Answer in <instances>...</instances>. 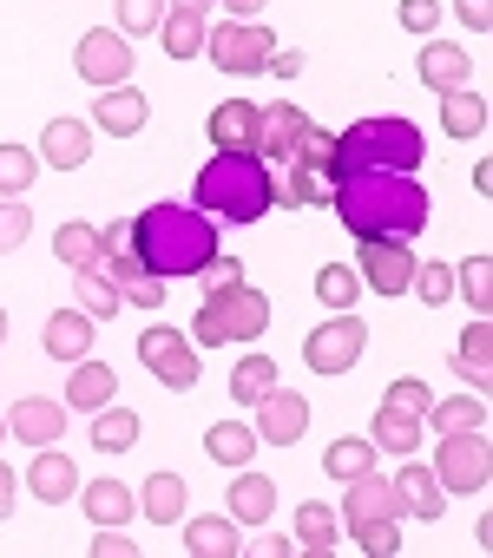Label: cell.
<instances>
[{
    "label": "cell",
    "instance_id": "1",
    "mask_svg": "<svg viewBox=\"0 0 493 558\" xmlns=\"http://www.w3.org/2000/svg\"><path fill=\"white\" fill-rule=\"evenodd\" d=\"M336 217L356 236H421L428 230V191L414 184V171H349L329 191Z\"/></svg>",
    "mask_w": 493,
    "mask_h": 558
},
{
    "label": "cell",
    "instance_id": "2",
    "mask_svg": "<svg viewBox=\"0 0 493 558\" xmlns=\"http://www.w3.org/2000/svg\"><path fill=\"white\" fill-rule=\"evenodd\" d=\"M132 256H139V269L178 283V276H197V269L217 256V230H211V217L191 210V204H152V210L132 223Z\"/></svg>",
    "mask_w": 493,
    "mask_h": 558
},
{
    "label": "cell",
    "instance_id": "3",
    "mask_svg": "<svg viewBox=\"0 0 493 558\" xmlns=\"http://www.w3.org/2000/svg\"><path fill=\"white\" fill-rule=\"evenodd\" d=\"M191 197H197V210H217V217H230V223H257V217L277 204L270 158H257V151H217V158L197 171Z\"/></svg>",
    "mask_w": 493,
    "mask_h": 558
},
{
    "label": "cell",
    "instance_id": "4",
    "mask_svg": "<svg viewBox=\"0 0 493 558\" xmlns=\"http://www.w3.org/2000/svg\"><path fill=\"white\" fill-rule=\"evenodd\" d=\"M428 158V138L414 119H356L349 132H336V151H329V171L349 178V171H421Z\"/></svg>",
    "mask_w": 493,
    "mask_h": 558
},
{
    "label": "cell",
    "instance_id": "5",
    "mask_svg": "<svg viewBox=\"0 0 493 558\" xmlns=\"http://www.w3.org/2000/svg\"><path fill=\"white\" fill-rule=\"evenodd\" d=\"M270 329V296L257 283H224L204 290V310L191 316V342L197 349H224V342H257Z\"/></svg>",
    "mask_w": 493,
    "mask_h": 558
},
{
    "label": "cell",
    "instance_id": "6",
    "mask_svg": "<svg viewBox=\"0 0 493 558\" xmlns=\"http://www.w3.org/2000/svg\"><path fill=\"white\" fill-rule=\"evenodd\" d=\"M441 493H486V473H493V440L486 427H460V434H441V453L428 460Z\"/></svg>",
    "mask_w": 493,
    "mask_h": 558
},
{
    "label": "cell",
    "instance_id": "7",
    "mask_svg": "<svg viewBox=\"0 0 493 558\" xmlns=\"http://www.w3.org/2000/svg\"><path fill=\"white\" fill-rule=\"evenodd\" d=\"M204 53L217 60V73L251 80V73H264V66H270L277 34H270V27H257V21H224V27H204Z\"/></svg>",
    "mask_w": 493,
    "mask_h": 558
},
{
    "label": "cell",
    "instance_id": "8",
    "mask_svg": "<svg viewBox=\"0 0 493 558\" xmlns=\"http://www.w3.org/2000/svg\"><path fill=\"white\" fill-rule=\"evenodd\" d=\"M329 151H336V132H323V125H310V138L297 145V158H290V178H284V204H290V210H310V204H329V191H336V171H329Z\"/></svg>",
    "mask_w": 493,
    "mask_h": 558
},
{
    "label": "cell",
    "instance_id": "9",
    "mask_svg": "<svg viewBox=\"0 0 493 558\" xmlns=\"http://www.w3.org/2000/svg\"><path fill=\"white\" fill-rule=\"evenodd\" d=\"M362 349H369V323H362L356 310H336L329 323H316V329H310L303 362H310L316 375H349V368L362 362Z\"/></svg>",
    "mask_w": 493,
    "mask_h": 558
},
{
    "label": "cell",
    "instance_id": "10",
    "mask_svg": "<svg viewBox=\"0 0 493 558\" xmlns=\"http://www.w3.org/2000/svg\"><path fill=\"white\" fill-rule=\"evenodd\" d=\"M139 362L165 381V388H197V342L184 336V329H171V323H152L145 336H139Z\"/></svg>",
    "mask_w": 493,
    "mask_h": 558
},
{
    "label": "cell",
    "instance_id": "11",
    "mask_svg": "<svg viewBox=\"0 0 493 558\" xmlns=\"http://www.w3.org/2000/svg\"><path fill=\"white\" fill-rule=\"evenodd\" d=\"M73 66H80V80L86 86H125L132 80V66H139V53H132V40L119 34V27H93L80 47H73Z\"/></svg>",
    "mask_w": 493,
    "mask_h": 558
},
{
    "label": "cell",
    "instance_id": "12",
    "mask_svg": "<svg viewBox=\"0 0 493 558\" xmlns=\"http://www.w3.org/2000/svg\"><path fill=\"white\" fill-rule=\"evenodd\" d=\"M414 263L421 256L401 236H362V250H356V276H362V290H375V296H401Z\"/></svg>",
    "mask_w": 493,
    "mask_h": 558
},
{
    "label": "cell",
    "instance_id": "13",
    "mask_svg": "<svg viewBox=\"0 0 493 558\" xmlns=\"http://www.w3.org/2000/svg\"><path fill=\"white\" fill-rule=\"evenodd\" d=\"M342 486H349V499H342V512H336V519H342L349 532H356V525L401 519V493H395V480H388V473H375V466H369V473H356V480H342Z\"/></svg>",
    "mask_w": 493,
    "mask_h": 558
},
{
    "label": "cell",
    "instance_id": "14",
    "mask_svg": "<svg viewBox=\"0 0 493 558\" xmlns=\"http://www.w3.org/2000/svg\"><path fill=\"white\" fill-rule=\"evenodd\" d=\"M310 434V401L297 395V388H270L264 401H257V440H270V447H297Z\"/></svg>",
    "mask_w": 493,
    "mask_h": 558
},
{
    "label": "cell",
    "instance_id": "15",
    "mask_svg": "<svg viewBox=\"0 0 493 558\" xmlns=\"http://www.w3.org/2000/svg\"><path fill=\"white\" fill-rule=\"evenodd\" d=\"M145 119H152V99L125 80V86H106L99 93V106H93V125L99 132H112V138H139L145 132Z\"/></svg>",
    "mask_w": 493,
    "mask_h": 558
},
{
    "label": "cell",
    "instance_id": "16",
    "mask_svg": "<svg viewBox=\"0 0 493 558\" xmlns=\"http://www.w3.org/2000/svg\"><path fill=\"white\" fill-rule=\"evenodd\" d=\"M310 112L303 106H264V119H257V158H297V145L310 138Z\"/></svg>",
    "mask_w": 493,
    "mask_h": 558
},
{
    "label": "cell",
    "instance_id": "17",
    "mask_svg": "<svg viewBox=\"0 0 493 558\" xmlns=\"http://www.w3.org/2000/svg\"><path fill=\"white\" fill-rule=\"evenodd\" d=\"M8 434L27 440V447H53V440L67 434V401H40V395L14 401V408H8Z\"/></svg>",
    "mask_w": 493,
    "mask_h": 558
},
{
    "label": "cell",
    "instance_id": "18",
    "mask_svg": "<svg viewBox=\"0 0 493 558\" xmlns=\"http://www.w3.org/2000/svg\"><path fill=\"white\" fill-rule=\"evenodd\" d=\"M257 119H264V106H251V99H224V106H211V145L217 151H257Z\"/></svg>",
    "mask_w": 493,
    "mask_h": 558
},
{
    "label": "cell",
    "instance_id": "19",
    "mask_svg": "<svg viewBox=\"0 0 493 558\" xmlns=\"http://www.w3.org/2000/svg\"><path fill=\"white\" fill-rule=\"evenodd\" d=\"M86 158H93V125H86V119H47V132H40V165L80 171Z\"/></svg>",
    "mask_w": 493,
    "mask_h": 558
},
{
    "label": "cell",
    "instance_id": "20",
    "mask_svg": "<svg viewBox=\"0 0 493 558\" xmlns=\"http://www.w3.org/2000/svg\"><path fill=\"white\" fill-rule=\"evenodd\" d=\"M93 336H99V323L73 303V310H60V316H47V329H40V349L53 355V362H80V355H93Z\"/></svg>",
    "mask_w": 493,
    "mask_h": 558
},
{
    "label": "cell",
    "instance_id": "21",
    "mask_svg": "<svg viewBox=\"0 0 493 558\" xmlns=\"http://www.w3.org/2000/svg\"><path fill=\"white\" fill-rule=\"evenodd\" d=\"M395 493H401V512H408V519H441V512H447V493H441L434 466L414 460V453H401V480H395Z\"/></svg>",
    "mask_w": 493,
    "mask_h": 558
},
{
    "label": "cell",
    "instance_id": "22",
    "mask_svg": "<svg viewBox=\"0 0 493 558\" xmlns=\"http://www.w3.org/2000/svg\"><path fill=\"white\" fill-rule=\"evenodd\" d=\"M414 73H421V86H428V93H454V86H467V73H473V53H460L454 40H421V60H414Z\"/></svg>",
    "mask_w": 493,
    "mask_h": 558
},
{
    "label": "cell",
    "instance_id": "23",
    "mask_svg": "<svg viewBox=\"0 0 493 558\" xmlns=\"http://www.w3.org/2000/svg\"><path fill=\"white\" fill-rule=\"evenodd\" d=\"M112 395H119V375H112L106 362L80 355V362H73V375H67V408H73V414H99Z\"/></svg>",
    "mask_w": 493,
    "mask_h": 558
},
{
    "label": "cell",
    "instance_id": "24",
    "mask_svg": "<svg viewBox=\"0 0 493 558\" xmlns=\"http://www.w3.org/2000/svg\"><path fill=\"white\" fill-rule=\"evenodd\" d=\"M270 512H277V480L237 466V480H230V519H237V525H264Z\"/></svg>",
    "mask_w": 493,
    "mask_h": 558
},
{
    "label": "cell",
    "instance_id": "25",
    "mask_svg": "<svg viewBox=\"0 0 493 558\" xmlns=\"http://www.w3.org/2000/svg\"><path fill=\"white\" fill-rule=\"evenodd\" d=\"M27 486H34V499H40V506H67V499L80 493V466H73L60 447H40V460H34V473H27Z\"/></svg>",
    "mask_w": 493,
    "mask_h": 558
},
{
    "label": "cell",
    "instance_id": "26",
    "mask_svg": "<svg viewBox=\"0 0 493 558\" xmlns=\"http://www.w3.org/2000/svg\"><path fill=\"white\" fill-rule=\"evenodd\" d=\"M184 551H191V558H237V551H243L237 519H230V512H197V519L184 525Z\"/></svg>",
    "mask_w": 493,
    "mask_h": 558
},
{
    "label": "cell",
    "instance_id": "27",
    "mask_svg": "<svg viewBox=\"0 0 493 558\" xmlns=\"http://www.w3.org/2000/svg\"><path fill=\"white\" fill-rule=\"evenodd\" d=\"M86 519L93 525H132L139 519V493L125 486V480H86Z\"/></svg>",
    "mask_w": 493,
    "mask_h": 558
},
{
    "label": "cell",
    "instance_id": "28",
    "mask_svg": "<svg viewBox=\"0 0 493 558\" xmlns=\"http://www.w3.org/2000/svg\"><path fill=\"white\" fill-rule=\"evenodd\" d=\"M257 447H264V440H257V427H251V421H217V427L204 434V453H211L217 466H230V473H237V466H251V460H257Z\"/></svg>",
    "mask_w": 493,
    "mask_h": 558
},
{
    "label": "cell",
    "instance_id": "29",
    "mask_svg": "<svg viewBox=\"0 0 493 558\" xmlns=\"http://www.w3.org/2000/svg\"><path fill=\"white\" fill-rule=\"evenodd\" d=\"M139 512H145L152 525H178V519H184V473H152V480L139 486Z\"/></svg>",
    "mask_w": 493,
    "mask_h": 558
},
{
    "label": "cell",
    "instance_id": "30",
    "mask_svg": "<svg viewBox=\"0 0 493 558\" xmlns=\"http://www.w3.org/2000/svg\"><path fill=\"white\" fill-rule=\"evenodd\" d=\"M441 125H447V138H480V132H486V99H480L473 86L441 93Z\"/></svg>",
    "mask_w": 493,
    "mask_h": 558
},
{
    "label": "cell",
    "instance_id": "31",
    "mask_svg": "<svg viewBox=\"0 0 493 558\" xmlns=\"http://www.w3.org/2000/svg\"><path fill=\"white\" fill-rule=\"evenodd\" d=\"M336 538H342V519H336V506H323V499H303V506H297V545H303V551H336Z\"/></svg>",
    "mask_w": 493,
    "mask_h": 558
},
{
    "label": "cell",
    "instance_id": "32",
    "mask_svg": "<svg viewBox=\"0 0 493 558\" xmlns=\"http://www.w3.org/2000/svg\"><path fill=\"white\" fill-rule=\"evenodd\" d=\"M270 388H277V362H270V355H243V362L230 368V401H237V408H257Z\"/></svg>",
    "mask_w": 493,
    "mask_h": 558
},
{
    "label": "cell",
    "instance_id": "33",
    "mask_svg": "<svg viewBox=\"0 0 493 558\" xmlns=\"http://www.w3.org/2000/svg\"><path fill=\"white\" fill-rule=\"evenodd\" d=\"M316 303H323L329 316L362 303V276H356V263H323V269H316Z\"/></svg>",
    "mask_w": 493,
    "mask_h": 558
},
{
    "label": "cell",
    "instance_id": "34",
    "mask_svg": "<svg viewBox=\"0 0 493 558\" xmlns=\"http://www.w3.org/2000/svg\"><path fill=\"white\" fill-rule=\"evenodd\" d=\"M460 375L473 381V395H480L486 375H493V329H486V316H473V323L460 329Z\"/></svg>",
    "mask_w": 493,
    "mask_h": 558
},
{
    "label": "cell",
    "instance_id": "35",
    "mask_svg": "<svg viewBox=\"0 0 493 558\" xmlns=\"http://www.w3.org/2000/svg\"><path fill=\"white\" fill-rule=\"evenodd\" d=\"M73 303L99 323V316H119V283L106 269H73Z\"/></svg>",
    "mask_w": 493,
    "mask_h": 558
},
{
    "label": "cell",
    "instance_id": "36",
    "mask_svg": "<svg viewBox=\"0 0 493 558\" xmlns=\"http://www.w3.org/2000/svg\"><path fill=\"white\" fill-rule=\"evenodd\" d=\"M158 40H165V53H171V60H191V53H204V14L165 8V21H158Z\"/></svg>",
    "mask_w": 493,
    "mask_h": 558
},
{
    "label": "cell",
    "instance_id": "37",
    "mask_svg": "<svg viewBox=\"0 0 493 558\" xmlns=\"http://www.w3.org/2000/svg\"><path fill=\"white\" fill-rule=\"evenodd\" d=\"M139 427H145V421H139L132 408H112V401H106L99 421H93V447H99V453H125V447H139Z\"/></svg>",
    "mask_w": 493,
    "mask_h": 558
},
{
    "label": "cell",
    "instance_id": "38",
    "mask_svg": "<svg viewBox=\"0 0 493 558\" xmlns=\"http://www.w3.org/2000/svg\"><path fill=\"white\" fill-rule=\"evenodd\" d=\"M421 434H428V421H414V414H395V408H382L375 414V453H414L421 447Z\"/></svg>",
    "mask_w": 493,
    "mask_h": 558
},
{
    "label": "cell",
    "instance_id": "39",
    "mask_svg": "<svg viewBox=\"0 0 493 558\" xmlns=\"http://www.w3.org/2000/svg\"><path fill=\"white\" fill-rule=\"evenodd\" d=\"M53 256L67 269H99V230L93 223H60L53 230Z\"/></svg>",
    "mask_w": 493,
    "mask_h": 558
},
{
    "label": "cell",
    "instance_id": "40",
    "mask_svg": "<svg viewBox=\"0 0 493 558\" xmlns=\"http://www.w3.org/2000/svg\"><path fill=\"white\" fill-rule=\"evenodd\" d=\"M369 466H375V440L342 434V440L323 447V473H329V480H356V473H369Z\"/></svg>",
    "mask_w": 493,
    "mask_h": 558
},
{
    "label": "cell",
    "instance_id": "41",
    "mask_svg": "<svg viewBox=\"0 0 493 558\" xmlns=\"http://www.w3.org/2000/svg\"><path fill=\"white\" fill-rule=\"evenodd\" d=\"M34 178H40V158H34L27 145H0V197L34 191Z\"/></svg>",
    "mask_w": 493,
    "mask_h": 558
},
{
    "label": "cell",
    "instance_id": "42",
    "mask_svg": "<svg viewBox=\"0 0 493 558\" xmlns=\"http://www.w3.org/2000/svg\"><path fill=\"white\" fill-rule=\"evenodd\" d=\"M421 421H434L441 434H460V427H486V401H480V395H460V401H434Z\"/></svg>",
    "mask_w": 493,
    "mask_h": 558
},
{
    "label": "cell",
    "instance_id": "43",
    "mask_svg": "<svg viewBox=\"0 0 493 558\" xmlns=\"http://www.w3.org/2000/svg\"><path fill=\"white\" fill-rule=\"evenodd\" d=\"M454 283L467 290L473 316H486V310H493V256H467V263L454 269Z\"/></svg>",
    "mask_w": 493,
    "mask_h": 558
},
{
    "label": "cell",
    "instance_id": "44",
    "mask_svg": "<svg viewBox=\"0 0 493 558\" xmlns=\"http://www.w3.org/2000/svg\"><path fill=\"white\" fill-rule=\"evenodd\" d=\"M408 290L428 303V310H441L447 296H454V263H414V276H408Z\"/></svg>",
    "mask_w": 493,
    "mask_h": 558
},
{
    "label": "cell",
    "instance_id": "45",
    "mask_svg": "<svg viewBox=\"0 0 493 558\" xmlns=\"http://www.w3.org/2000/svg\"><path fill=\"white\" fill-rule=\"evenodd\" d=\"M27 236H34V210L21 197H0V256H14Z\"/></svg>",
    "mask_w": 493,
    "mask_h": 558
},
{
    "label": "cell",
    "instance_id": "46",
    "mask_svg": "<svg viewBox=\"0 0 493 558\" xmlns=\"http://www.w3.org/2000/svg\"><path fill=\"white\" fill-rule=\"evenodd\" d=\"M165 8H171V0H119V34H125V40H139V34H158Z\"/></svg>",
    "mask_w": 493,
    "mask_h": 558
},
{
    "label": "cell",
    "instance_id": "47",
    "mask_svg": "<svg viewBox=\"0 0 493 558\" xmlns=\"http://www.w3.org/2000/svg\"><path fill=\"white\" fill-rule=\"evenodd\" d=\"M382 408H395V414H414V421H421V414L434 408V395H428V381H414V375H408V381H388Z\"/></svg>",
    "mask_w": 493,
    "mask_h": 558
},
{
    "label": "cell",
    "instance_id": "48",
    "mask_svg": "<svg viewBox=\"0 0 493 558\" xmlns=\"http://www.w3.org/2000/svg\"><path fill=\"white\" fill-rule=\"evenodd\" d=\"M349 545H362V551H375V558H395V551H401V519L356 525V532H349Z\"/></svg>",
    "mask_w": 493,
    "mask_h": 558
},
{
    "label": "cell",
    "instance_id": "49",
    "mask_svg": "<svg viewBox=\"0 0 493 558\" xmlns=\"http://www.w3.org/2000/svg\"><path fill=\"white\" fill-rule=\"evenodd\" d=\"M119 303H139V310H165V276H152V269L125 276V283H119Z\"/></svg>",
    "mask_w": 493,
    "mask_h": 558
},
{
    "label": "cell",
    "instance_id": "50",
    "mask_svg": "<svg viewBox=\"0 0 493 558\" xmlns=\"http://www.w3.org/2000/svg\"><path fill=\"white\" fill-rule=\"evenodd\" d=\"M401 27L421 34V40H434V27H441V0H401Z\"/></svg>",
    "mask_w": 493,
    "mask_h": 558
},
{
    "label": "cell",
    "instance_id": "51",
    "mask_svg": "<svg viewBox=\"0 0 493 558\" xmlns=\"http://www.w3.org/2000/svg\"><path fill=\"white\" fill-rule=\"evenodd\" d=\"M197 276H204V290H224V283H243V263L237 256H211Z\"/></svg>",
    "mask_w": 493,
    "mask_h": 558
},
{
    "label": "cell",
    "instance_id": "52",
    "mask_svg": "<svg viewBox=\"0 0 493 558\" xmlns=\"http://www.w3.org/2000/svg\"><path fill=\"white\" fill-rule=\"evenodd\" d=\"M132 551H139V545H132V538H125L119 525H106V532L93 538V558H132Z\"/></svg>",
    "mask_w": 493,
    "mask_h": 558
},
{
    "label": "cell",
    "instance_id": "53",
    "mask_svg": "<svg viewBox=\"0 0 493 558\" xmlns=\"http://www.w3.org/2000/svg\"><path fill=\"white\" fill-rule=\"evenodd\" d=\"M14 506H21V473L0 460V519H14Z\"/></svg>",
    "mask_w": 493,
    "mask_h": 558
},
{
    "label": "cell",
    "instance_id": "54",
    "mask_svg": "<svg viewBox=\"0 0 493 558\" xmlns=\"http://www.w3.org/2000/svg\"><path fill=\"white\" fill-rule=\"evenodd\" d=\"M454 8H460V21H467L473 34H486V21H493V8H486V0H454Z\"/></svg>",
    "mask_w": 493,
    "mask_h": 558
},
{
    "label": "cell",
    "instance_id": "55",
    "mask_svg": "<svg viewBox=\"0 0 493 558\" xmlns=\"http://www.w3.org/2000/svg\"><path fill=\"white\" fill-rule=\"evenodd\" d=\"M264 73H277V80H297V73H303V53H284V47H277Z\"/></svg>",
    "mask_w": 493,
    "mask_h": 558
},
{
    "label": "cell",
    "instance_id": "56",
    "mask_svg": "<svg viewBox=\"0 0 493 558\" xmlns=\"http://www.w3.org/2000/svg\"><path fill=\"white\" fill-rule=\"evenodd\" d=\"M211 8H230V21H257L264 0H211Z\"/></svg>",
    "mask_w": 493,
    "mask_h": 558
},
{
    "label": "cell",
    "instance_id": "57",
    "mask_svg": "<svg viewBox=\"0 0 493 558\" xmlns=\"http://www.w3.org/2000/svg\"><path fill=\"white\" fill-rule=\"evenodd\" d=\"M251 551H257V558H284V551H290V538H257Z\"/></svg>",
    "mask_w": 493,
    "mask_h": 558
},
{
    "label": "cell",
    "instance_id": "58",
    "mask_svg": "<svg viewBox=\"0 0 493 558\" xmlns=\"http://www.w3.org/2000/svg\"><path fill=\"white\" fill-rule=\"evenodd\" d=\"M171 8H184V14H204V8H211V0H171Z\"/></svg>",
    "mask_w": 493,
    "mask_h": 558
},
{
    "label": "cell",
    "instance_id": "59",
    "mask_svg": "<svg viewBox=\"0 0 493 558\" xmlns=\"http://www.w3.org/2000/svg\"><path fill=\"white\" fill-rule=\"evenodd\" d=\"M0 342H8V310H0Z\"/></svg>",
    "mask_w": 493,
    "mask_h": 558
},
{
    "label": "cell",
    "instance_id": "60",
    "mask_svg": "<svg viewBox=\"0 0 493 558\" xmlns=\"http://www.w3.org/2000/svg\"><path fill=\"white\" fill-rule=\"evenodd\" d=\"M0 440H8V414H0Z\"/></svg>",
    "mask_w": 493,
    "mask_h": 558
}]
</instances>
